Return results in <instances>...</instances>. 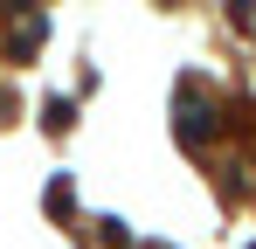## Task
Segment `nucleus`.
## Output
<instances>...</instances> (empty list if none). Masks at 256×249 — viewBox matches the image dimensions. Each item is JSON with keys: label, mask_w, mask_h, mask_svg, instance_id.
<instances>
[{"label": "nucleus", "mask_w": 256, "mask_h": 249, "mask_svg": "<svg viewBox=\"0 0 256 249\" xmlns=\"http://www.w3.org/2000/svg\"><path fill=\"white\" fill-rule=\"evenodd\" d=\"M76 208V187L70 180H48V214H70Z\"/></svg>", "instance_id": "obj_2"}, {"label": "nucleus", "mask_w": 256, "mask_h": 249, "mask_svg": "<svg viewBox=\"0 0 256 249\" xmlns=\"http://www.w3.org/2000/svg\"><path fill=\"white\" fill-rule=\"evenodd\" d=\"M180 138H187V146H208V138H214V111H208V104H194V97L180 104Z\"/></svg>", "instance_id": "obj_1"}]
</instances>
